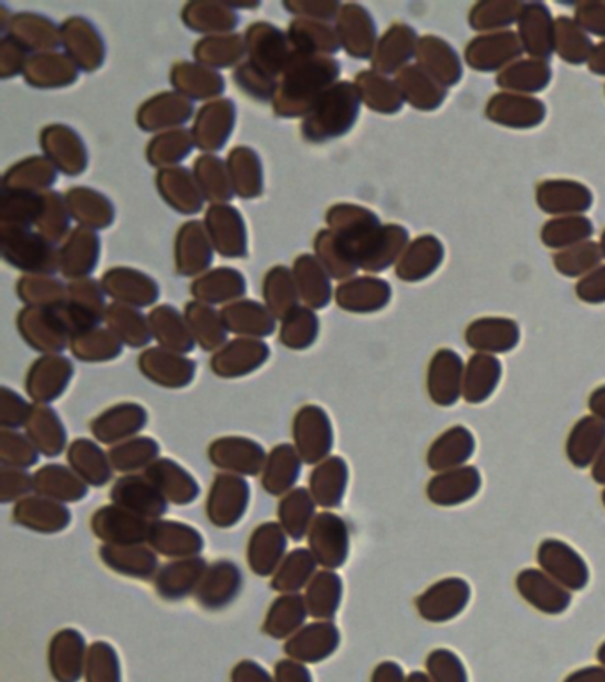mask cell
Here are the masks:
<instances>
[{
	"instance_id": "6da1fadb",
	"label": "cell",
	"mask_w": 605,
	"mask_h": 682,
	"mask_svg": "<svg viewBox=\"0 0 605 682\" xmlns=\"http://www.w3.org/2000/svg\"><path fill=\"white\" fill-rule=\"evenodd\" d=\"M471 585L462 578H445L417 597L419 616L430 624H446L462 616L471 602Z\"/></svg>"
},
{
	"instance_id": "7a4b0ae2",
	"label": "cell",
	"mask_w": 605,
	"mask_h": 682,
	"mask_svg": "<svg viewBox=\"0 0 605 682\" xmlns=\"http://www.w3.org/2000/svg\"><path fill=\"white\" fill-rule=\"evenodd\" d=\"M540 569L547 572L557 583L569 588L570 592H581L590 583V567L577 549L565 540H543L536 551Z\"/></svg>"
},
{
	"instance_id": "3957f363",
	"label": "cell",
	"mask_w": 605,
	"mask_h": 682,
	"mask_svg": "<svg viewBox=\"0 0 605 682\" xmlns=\"http://www.w3.org/2000/svg\"><path fill=\"white\" fill-rule=\"evenodd\" d=\"M310 548L319 564L327 569H337L345 564L351 552V531L336 514L323 512L314 517L310 531Z\"/></svg>"
},
{
	"instance_id": "277c9868",
	"label": "cell",
	"mask_w": 605,
	"mask_h": 682,
	"mask_svg": "<svg viewBox=\"0 0 605 682\" xmlns=\"http://www.w3.org/2000/svg\"><path fill=\"white\" fill-rule=\"evenodd\" d=\"M517 592L545 616H561L572 607V592L542 569H524L517 576Z\"/></svg>"
},
{
	"instance_id": "5b68a950",
	"label": "cell",
	"mask_w": 605,
	"mask_h": 682,
	"mask_svg": "<svg viewBox=\"0 0 605 682\" xmlns=\"http://www.w3.org/2000/svg\"><path fill=\"white\" fill-rule=\"evenodd\" d=\"M481 485L483 478L478 467H457L437 473L426 485V496L437 507H460L480 494Z\"/></svg>"
},
{
	"instance_id": "8992f818",
	"label": "cell",
	"mask_w": 605,
	"mask_h": 682,
	"mask_svg": "<svg viewBox=\"0 0 605 682\" xmlns=\"http://www.w3.org/2000/svg\"><path fill=\"white\" fill-rule=\"evenodd\" d=\"M249 503V485L243 478L219 475L211 485L208 498V517L220 528L237 525L246 514Z\"/></svg>"
},
{
	"instance_id": "52a82bcc",
	"label": "cell",
	"mask_w": 605,
	"mask_h": 682,
	"mask_svg": "<svg viewBox=\"0 0 605 682\" xmlns=\"http://www.w3.org/2000/svg\"><path fill=\"white\" fill-rule=\"evenodd\" d=\"M295 443L304 463L314 464L332 450V428L322 409L305 407L295 420Z\"/></svg>"
},
{
	"instance_id": "ba28073f",
	"label": "cell",
	"mask_w": 605,
	"mask_h": 682,
	"mask_svg": "<svg viewBox=\"0 0 605 682\" xmlns=\"http://www.w3.org/2000/svg\"><path fill=\"white\" fill-rule=\"evenodd\" d=\"M476 452V440L467 426H451L442 432L426 454V464L431 472L442 473L467 466Z\"/></svg>"
},
{
	"instance_id": "9c48e42d",
	"label": "cell",
	"mask_w": 605,
	"mask_h": 682,
	"mask_svg": "<svg viewBox=\"0 0 605 682\" xmlns=\"http://www.w3.org/2000/svg\"><path fill=\"white\" fill-rule=\"evenodd\" d=\"M93 530L114 546H135L148 537L149 525L125 508L105 507L93 517Z\"/></svg>"
},
{
	"instance_id": "30bf717a",
	"label": "cell",
	"mask_w": 605,
	"mask_h": 682,
	"mask_svg": "<svg viewBox=\"0 0 605 682\" xmlns=\"http://www.w3.org/2000/svg\"><path fill=\"white\" fill-rule=\"evenodd\" d=\"M113 502L117 507L140 517H160L166 514L167 503L164 494L152 480L143 476H126L114 485Z\"/></svg>"
},
{
	"instance_id": "8fae6325",
	"label": "cell",
	"mask_w": 605,
	"mask_h": 682,
	"mask_svg": "<svg viewBox=\"0 0 605 682\" xmlns=\"http://www.w3.org/2000/svg\"><path fill=\"white\" fill-rule=\"evenodd\" d=\"M462 360L455 352L440 351L434 358L428 373V391L430 396L440 407H449L457 404V400L463 393Z\"/></svg>"
},
{
	"instance_id": "7c38bea8",
	"label": "cell",
	"mask_w": 605,
	"mask_h": 682,
	"mask_svg": "<svg viewBox=\"0 0 605 682\" xmlns=\"http://www.w3.org/2000/svg\"><path fill=\"white\" fill-rule=\"evenodd\" d=\"M211 463L243 475H258L265 463V452L258 443L240 437L219 440L210 446Z\"/></svg>"
},
{
	"instance_id": "4fadbf2b",
	"label": "cell",
	"mask_w": 605,
	"mask_h": 682,
	"mask_svg": "<svg viewBox=\"0 0 605 682\" xmlns=\"http://www.w3.org/2000/svg\"><path fill=\"white\" fill-rule=\"evenodd\" d=\"M605 446V423L596 416H586L575 423L566 440V457L578 469L592 467Z\"/></svg>"
},
{
	"instance_id": "5bb4252c",
	"label": "cell",
	"mask_w": 605,
	"mask_h": 682,
	"mask_svg": "<svg viewBox=\"0 0 605 682\" xmlns=\"http://www.w3.org/2000/svg\"><path fill=\"white\" fill-rule=\"evenodd\" d=\"M148 539L153 548L166 557H192L205 546L198 531L180 523H153Z\"/></svg>"
},
{
	"instance_id": "9a60e30c",
	"label": "cell",
	"mask_w": 605,
	"mask_h": 682,
	"mask_svg": "<svg viewBox=\"0 0 605 682\" xmlns=\"http://www.w3.org/2000/svg\"><path fill=\"white\" fill-rule=\"evenodd\" d=\"M284 551H286V537L283 530L274 523H267L252 534L249 544V564L255 575H272Z\"/></svg>"
},
{
	"instance_id": "2e32d148",
	"label": "cell",
	"mask_w": 605,
	"mask_h": 682,
	"mask_svg": "<svg viewBox=\"0 0 605 682\" xmlns=\"http://www.w3.org/2000/svg\"><path fill=\"white\" fill-rule=\"evenodd\" d=\"M146 476L169 502L187 505L198 496L199 489L196 480L185 472L184 467L173 461L152 464Z\"/></svg>"
},
{
	"instance_id": "e0dca14e",
	"label": "cell",
	"mask_w": 605,
	"mask_h": 682,
	"mask_svg": "<svg viewBox=\"0 0 605 682\" xmlns=\"http://www.w3.org/2000/svg\"><path fill=\"white\" fill-rule=\"evenodd\" d=\"M242 575L231 561H219L216 567H211L207 578L202 581L198 590V601L202 607L217 608L226 607L233 601L240 590Z\"/></svg>"
},
{
	"instance_id": "ac0fdd59",
	"label": "cell",
	"mask_w": 605,
	"mask_h": 682,
	"mask_svg": "<svg viewBox=\"0 0 605 682\" xmlns=\"http://www.w3.org/2000/svg\"><path fill=\"white\" fill-rule=\"evenodd\" d=\"M340 645V631L334 624H313L288 643L286 651L293 658L304 661H320L328 658Z\"/></svg>"
},
{
	"instance_id": "d6986e66",
	"label": "cell",
	"mask_w": 605,
	"mask_h": 682,
	"mask_svg": "<svg viewBox=\"0 0 605 682\" xmlns=\"http://www.w3.org/2000/svg\"><path fill=\"white\" fill-rule=\"evenodd\" d=\"M348 484V466L340 457L328 458L327 463L311 475V490L322 507H340Z\"/></svg>"
},
{
	"instance_id": "ffe728a7",
	"label": "cell",
	"mask_w": 605,
	"mask_h": 682,
	"mask_svg": "<svg viewBox=\"0 0 605 682\" xmlns=\"http://www.w3.org/2000/svg\"><path fill=\"white\" fill-rule=\"evenodd\" d=\"M501 379V363L490 355H474L463 375V399L469 404H481L490 399Z\"/></svg>"
},
{
	"instance_id": "44dd1931",
	"label": "cell",
	"mask_w": 605,
	"mask_h": 682,
	"mask_svg": "<svg viewBox=\"0 0 605 682\" xmlns=\"http://www.w3.org/2000/svg\"><path fill=\"white\" fill-rule=\"evenodd\" d=\"M17 521L38 531H61L70 523V512L50 499L31 498L17 507Z\"/></svg>"
},
{
	"instance_id": "7402d4cb",
	"label": "cell",
	"mask_w": 605,
	"mask_h": 682,
	"mask_svg": "<svg viewBox=\"0 0 605 682\" xmlns=\"http://www.w3.org/2000/svg\"><path fill=\"white\" fill-rule=\"evenodd\" d=\"M52 672L61 682H75L81 678L84 642L76 631H63L52 642Z\"/></svg>"
},
{
	"instance_id": "603a6c76",
	"label": "cell",
	"mask_w": 605,
	"mask_h": 682,
	"mask_svg": "<svg viewBox=\"0 0 605 682\" xmlns=\"http://www.w3.org/2000/svg\"><path fill=\"white\" fill-rule=\"evenodd\" d=\"M341 596H343V581L340 576L332 570L320 572L307 588V597H305L307 610L311 616L319 617V619H331L336 616Z\"/></svg>"
},
{
	"instance_id": "cb8c5ba5",
	"label": "cell",
	"mask_w": 605,
	"mask_h": 682,
	"mask_svg": "<svg viewBox=\"0 0 605 682\" xmlns=\"http://www.w3.org/2000/svg\"><path fill=\"white\" fill-rule=\"evenodd\" d=\"M205 572H207V564L198 558L167 566L158 576V592L166 599H181L198 585V581H201Z\"/></svg>"
},
{
	"instance_id": "d4e9b609",
	"label": "cell",
	"mask_w": 605,
	"mask_h": 682,
	"mask_svg": "<svg viewBox=\"0 0 605 682\" xmlns=\"http://www.w3.org/2000/svg\"><path fill=\"white\" fill-rule=\"evenodd\" d=\"M102 558L117 572L137 578H148L158 566L157 558L152 551L134 546H104Z\"/></svg>"
},
{
	"instance_id": "484cf974",
	"label": "cell",
	"mask_w": 605,
	"mask_h": 682,
	"mask_svg": "<svg viewBox=\"0 0 605 682\" xmlns=\"http://www.w3.org/2000/svg\"><path fill=\"white\" fill-rule=\"evenodd\" d=\"M263 476V487L269 493L281 494L290 489L301 476V461L292 446L281 445L270 455Z\"/></svg>"
},
{
	"instance_id": "4316f807",
	"label": "cell",
	"mask_w": 605,
	"mask_h": 682,
	"mask_svg": "<svg viewBox=\"0 0 605 682\" xmlns=\"http://www.w3.org/2000/svg\"><path fill=\"white\" fill-rule=\"evenodd\" d=\"M34 487L52 499L79 502L87 487L63 466H46L34 476Z\"/></svg>"
},
{
	"instance_id": "83f0119b",
	"label": "cell",
	"mask_w": 605,
	"mask_h": 682,
	"mask_svg": "<svg viewBox=\"0 0 605 682\" xmlns=\"http://www.w3.org/2000/svg\"><path fill=\"white\" fill-rule=\"evenodd\" d=\"M70 464H73L76 473L93 485H105L111 478V466L104 452L87 440H76L70 448Z\"/></svg>"
},
{
	"instance_id": "f1b7e54d",
	"label": "cell",
	"mask_w": 605,
	"mask_h": 682,
	"mask_svg": "<svg viewBox=\"0 0 605 682\" xmlns=\"http://www.w3.org/2000/svg\"><path fill=\"white\" fill-rule=\"evenodd\" d=\"M279 517L283 523V530L292 535L293 539H302L307 528L313 525L314 502L310 493L305 489L293 490L279 505Z\"/></svg>"
},
{
	"instance_id": "f546056e",
	"label": "cell",
	"mask_w": 605,
	"mask_h": 682,
	"mask_svg": "<svg viewBox=\"0 0 605 682\" xmlns=\"http://www.w3.org/2000/svg\"><path fill=\"white\" fill-rule=\"evenodd\" d=\"M307 616V608L301 596H283L279 597L274 602V607L270 608L269 617H267L265 631L272 637H286V634L301 628Z\"/></svg>"
},
{
	"instance_id": "4dcf8cb0",
	"label": "cell",
	"mask_w": 605,
	"mask_h": 682,
	"mask_svg": "<svg viewBox=\"0 0 605 682\" xmlns=\"http://www.w3.org/2000/svg\"><path fill=\"white\" fill-rule=\"evenodd\" d=\"M316 569V558L305 549H296L279 569L272 587L279 592H295L301 590Z\"/></svg>"
},
{
	"instance_id": "1f68e13d",
	"label": "cell",
	"mask_w": 605,
	"mask_h": 682,
	"mask_svg": "<svg viewBox=\"0 0 605 682\" xmlns=\"http://www.w3.org/2000/svg\"><path fill=\"white\" fill-rule=\"evenodd\" d=\"M158 445L149 437L128 441L125 445L117 446L111 452V463L117 472H134L146 466L149 461L157 457Z\"/></svg>"
},
{
	"instance_id": "d6a6232c",
	"label": "cell",
	"mask_w": 605,
	"mask_h": 682,
	"mask_svg": "<svg viewBox=\"0 0 605 682\" xmlns=\"http://www.w3.org/2000/svg\"><path fill=\"white\" fill-rule=\"evenodd\" d=\"M519 334L513 326H480L469 332V343L478 351L483 352H507L517 345Z\"/></svg>"
},
{
	"instance_id": "836d02e7",
	"label": "cell",
	"mask_w": 605,
	"mask_h": 682,
	"mask_svg": "<svg viewBox=\"0 0 605 682\" xmlns=\"http://www.w3.org/2000/svg\"><path fill=\"white\" fill-rule=\"evenodd\" d=\"M426 673L434 682H469L466 664L449 649H436L428 654Z\"/></svg>"
},
{
	"instance_id": "e575fe53",
	"label": "cell",
	"mask_w": 605,
	"mask_h": 682,
	"mask_svg": "<svg viewBox=\"0 0 605 682\" xmlns=\"http://www.w3.org/2000/svg\"><path fill=\"white\" fill-rule=\"evenodd\" d=\"M91 663L102 670H90V682H119L116 652L105 643H95L91 649Z\"/></svg>"
},
{
	"instance_id": "d590c367",
	"label": "cell",
	"mask_w": 605,
	"mask_h": 682,
	"mask_svg": "<svg viewBox=\"0 0 605 682\" xmlns=\"http://www.w3.org/2000/svg\"><path fill=\"white\" fill-rule=\"evenodd\" d=\"M11 452L14 454L10 461L13 466L29 467L38 463L36 450H34V446L29 441H25V437L19 436V434L11 436V441L4 437L2 455L11 454Z\"/></svg>"
},
{
	"instance_id": "8d00e7d4",
	"label": "cell",
	"mask_w": 605,
	"mask_h": 682,
	"mask_svg": "<svg viewBox=\"0 0 605 682\" xmlns=\"http://www.w3.org/2000/svg\"><path fill=\"white\" fill-rule=\"evenodd\" d=\"M405 672L395 661H384L373 672L372 682H407Z\"/></svg>"
},
{
	"instance_id": "74e56055",
	"label": "cell",
	"mask_w": 605,
	"mask_h": 682,
	"mask_svg": "<svg viewBox=\"0 0 605 682\" xmlns=\"http://www.w3.org/2000/svg\"><path fill=\"white\" fill-rule=\"evenodd\" d=\"M234 682H272L269 673L261 669L260 664L246 663L238 664L234 670Z\"/></svg>"
},
{
	"instance_id": "f35d334b",
	"label": "cell",
	"mask_w": 605,
	"mask_h": 682,
	"mask_svg": "<svg viewBox=\"0 0 605 682\" xmlns=\"http://www.w3.org/2000/svg\"><path fill=\"white\" fill-rule=\"evenodd\" d=\"M278 681L311 682L310 672L304 666H301V664L292 663V661H281L278 664Z\"/></svg>"
},
{
	"instance_id": "ab89813d",
	"label": "cell",
	"mask_w": 605,
	"mask_h": 682,
	"mask_svg": "<svg viewBox=\"0 0 605 682\" xmlns=\"http://www.w3.org/2000/svg\"><path fill=\"white\" fill-rule=\"evenodd\" d=\"M563 682H605V666H602V664L583 666V669L570 673Z\"/></svg>"
},
{
	"instance_id": "60d3db41",
	"label": "cell",
	"mask_w": 605,
	"mask_h": 682,
	"mask_svg": "<svg viewBox=\"0 0 605 682\" xmlns=\"http://www.w3.org/2000/svg\"><path fill=\"white\" fill-rule=\"evenodd\" d=\"M590 411H592L593 416L605 423V386L598 388L593 393L592 399H590Z\"/></svg>"
},
{
	"instance_id": "b9f144b4",
	"label": "cell",
	"mask_w": 605,
	"mask_h": 682,
	"mask_svg": "<svg viewBox=\"0 0 605 682\" xmlns=\"http://www.w3.org/2000/svg\"><path fill=\"white\" fill-rule=\"evenodd\" d=\"M590 469H592L593 480H595L596 484L605 485V446L602 448L601 454L595 458V463H593Z\"/></svg>"
},
{
	"instance_id": "7bdbcfd3",
	"label": "cell",
	"mask_w": 605,
	"mask_h": 682,
	"mask_svg": "<svg viewBox=\"0 0 605 682\" xmlns=\"http://www.w3.org/2000/svg\"><path fill=\"white\" fill-rule=\"evenodd\" d=\"M407 682H434L426 672H413L408 675Z\"/></svg>"
},
{
	"instance_id": "ee69618b",
	"label": "cell",
	"mask_w": 605,
	"mask_h": 682,
	"mask_svg": "<svg viewBox=\"0 0 605 682\" xmlns=\"http://www.w3.org/2000/svg\"><path fill=\"white\" fill-rule=\"evenodd\" d=\"M596 660H598V663H601L602 666H605V642L598 647V651H596Z\"/></svg>"
},
{
	"instance_id": "f6af8a7d",
	"label": "cell",
	"mask_w": 605,
	"mask_h": 682,
	"mask_svg": "<svg viewBox=\"0 0 605 682\" xmlns=\"http://www.w3.org/2000/svg\"><path fill=\"white\" fill-rule=\"evenodd\" d=\"M602 503H604V507H605V489H604V493H602Z\"/></svg>"
}]
</instances>
